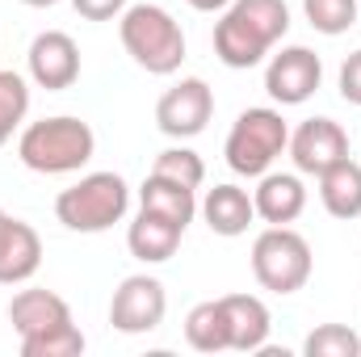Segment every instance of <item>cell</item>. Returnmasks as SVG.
<instances>
[{"mask_svg":"<svg viewBox=\"0 0 361 357\" xmlns=\"http://www.w3.org/2000/svg\"><path fill=\"white\" fill-rule=\"evenodd\" d=\"M302 13H307L311 30L336 38V34L353 30V21H357V0H302Z\"/></svg>","mask_w":361,"mask_h":357,"instance_id":"23","label":"cell"},{"mask_svg":"<svg viewBox=\"0 0 361 357\" xmlns=\"http://www.w3.org/2000/svg\"><path fill=\"white\" fill-rule=\"evenodd\" d=\"M8 324L21 337L25 357H76L85 353V332L72 320L68 298L55 290H17L8 303Z\"/></svg>","mask_w":361,"mask_h":357,"instance_id":"2","label":"cell"},{"mask_svg":"<svg viewBox=\"0 0 361 357\" xmlns=\"http://www.w3.org/2000/svg\"><path fill=\"white\" fill-rule=\"evenodd\" d=\"M286 143H290V126H286L281 109L252 105V109H244L231 122L223 156H227L231 173H240V177H265L273 169V160L286 152Z\"/></svg>","mask_w":361,"mask_h":357,"instance_id":"6","label":"cell"},{"mask_svg":"<svg viewBox=\"0 0 361 357\" xmlns=\"http://www.w3.org/2000/svg\"><path fill=\"white\" fill-rule=\"evenodd\" d=\"M97 152V135L85 118L72 114H55V118H38L21 131L17 139V156L30 173L42 177H63V173H80Z\"/></svg>","mask_w":361,"mask_h":357,"instance_id":"3","label":"cell"},{"mask_svg":"<svg viewBox=\"0 0 361 357\" xmlns=\"http://www.w3.org/2000/svg\"><path fill=\"white\" fill-rule=\"evenodd\" d=\"M139 210L164 214V219H173L177 227H189V223H193V214H197V198H193V189H189V185L152 173V177L139 185Z\"/></svg>","mask_w":361,"mask_h":357,"instance_id":"19","label":"cell"},{"mask_svg":"<svg viewBox=\"0 0 361 357\" xmlns=\"http://www.w3.org/2000/svg\"><path fill=\"white\" fill-rule=\"evenodd\" d=\"M30 114V85L21 72H0V147L13 139V131H21Z\"/></svg>","mask_w":361,"mask_h":357,"instance_id":"21","label":"cell"},{"mask_svg":"<svg viewBox=\"0 0 361 357\" xmlns=\"http://www.w3.org/2000/svg\"><path fill=\"white\" fill-rule=\"evenodd\" d=\"M341 97L349 105H361V51H353L345 63H341Z\"/></svg>","mask_w":361,"mask_h":357,"instance_id":"26","label":"cell"},{"mask_svg":"<svg viewBox=\"0 0 361 357\" xmlns=\"http://www.w3.org/2000/svg\"><path fill=\"white\" fill-rule=\"evenodd\" d=\"M252 206L257 219H265L269 227H286L307 210V189L294 173H265L261 185L252 189Z\"/></svg>","mask_w":361,"mask_h":357,"instance_id":"15","label":"cell"},{"mask_svg":"<svg viewBox=\"0 0 361 357\" xmlns=\"http://www.w3.org/2000/svg\"><path fill=\"white\" fill-rule=\"evenodd\" d=\"M286 152H290V160H294L298 173L319 177L324 169H332L336 160L349 156V135H345L341 122H332V118H307V122L290 135Z\"/></svg>","mask_w":361,"mask_h":357,"instance_id":"12","label":"cell"},{"mask_svg":"<svg viewBox=\"0 0 361 357\" xmlns=\"http://www.w3.org/2000/svg\"><path fill=\"white\" fill-rule=\"evenodd\" d=\"M307 357H361V337L349 324H319L307 341H302Z\"/></svg>","mask_w":361,"mask_h":357,"instance_id":"22","label":"cell"},{"mask_svg":"<svg viewBox=\"0 0 361 357\" xmlns=\"http://www.w3.org/2000/svg\"><path fill=\"white\" fill-rule=\"evenodd\" d=\"M210 114H214V92H210V85L202 76L180 80V85H173L156 101V126L169 139H193V135H202L206 122H210Z\"/></svg>","mask_w":361,"mask_h":357,"instance_id":"9","label":"cell"},{"mask_svg":"<svg viewBox=\"0 0 361 357\" xmlns=\"http://www.w3.org/2000/svg\"><path fill=\"white\" fill-rule=\"evenodd\" d=\"M126 206H130V189L118 173H89L55 198V219L68 231L97 236V231H109L114 223H122Z\"/></svg>","mask_w":361,"mask_h":357,"instance_id":"5","label":"cell"},{"mask_svg":"<svg viewBox=\"0 0 361 357\" xmlns=\"http://www.w3.org/2000/svg\"><path fill=\"white\" fill-rule=\"evenodd\" d=\"M25 63H30V80L47 92H63L80 80V47L63 30H42L30 42Z\"/></svg>","mask_w":361,"mask_h":357,"instance_id":"11","label":"cell"},{"mask_svg":"<svg viewBox=\"0 0 361 357\" xmlns=\"http://www.w3.org/2000/svg\"><path fill=\"white\" fill-rule=\"evenodd\" d=\"M319 202L332 219H357L361 214V164L353 156H345L319 173Z\"/></svg>","mask_w":361,"mask_h":357,"instance_id":"18","label":"cell"},{"mask_svg":"<svg viewBox=\"0 0 361 357\" xmlns=\"http://www.w3.org/2000/svg\"><path fill=\"white\" fill-rule=\"evenodd\" d=\"M290 30L286 0H231L214 21V55L219 63L244 72L257 68Z\"/></svg>","mask_w":361,"mask_h":357,"instance_id":"1","label":"cell"},{"mask_svg":"<svg viewBox=\"0 0 361 357\" xmlns=\"http://www.w3.org/2000/svg\"><path fill=\"white\" fill-rule=\"evenodd\" d=\"M227 311V332H231V349L235 353H261L269 345V307L257 294H223L219 298Z\"/></svg>","mask_w":361,"mask_h":357,"instance_id":"14","label":"cell"},{"mask_svg":"<svg viewBox=\"0 0 361 357\" xmlns=\"http://www.w3.org/2000/svg\"><path fill=\"white\" fill-rule=\"evenodd\" d=\"M42 265V240L25 219H4L0 227V286H21Z\"/></svg>","mask_w":361,"mask_h":357,"instance_id":"13","label":"cell"},{"mask_svg":"<svg viewBox=\"0 0 361 357\" xmlns=\"http://www.w3.org/2000/svg\"><path fill=\"white\" fill-rule=\"evenodd\" d=\"M311 244L286 223V227H265L257 240H252V277L273 290V294H294L311 282Z\"/></svg>","mask_w":361,"mask_h":357,"instance_id":"7","label":"cell"},{"mask_svg":"<svg viewBox=\"0 0 361 357\" xmlns=\"http://www.w3.org/2000/svg\"><path fill=\"white\" fill-rule=\"evenodd\" d=\"M169 315V294H164V282L152 277V273H130L118 282L114 298H109V324L126 337H143V332H156Z\"/></svg>","mask_w":361,"mask_h":357,"instance_id":"8","label":"cell"},{"mask_svg":"<svg viewBox=\"0 0 361 357\" xmlns=\"http://www.w3.org/2000/svg\"><path fill=\"white\" fill-rule=\"evenodd\" d=\"M21 4H30V8H51V4H59V0H21Z\"/></svg>","mask_w":361,"mask_h":357,"instance_id":"28","label":"cell"},{"mask_svg":"<svg viewBox=\"0 0 361 357\" xmlns=\"http://www.w3.org/2000/svg\"><path fill=\"white\" fill-rule=\"evenodd\" d=\"M180 236H185V227H177L173 219L152 214V210H139V219L126 227V248H130L135 261L160 265V261H169L180 248Z\"/></svg>","mask_w":361,"mask_h":357,"instance_id":"17","label":"cell"},{"mask_svg":"<svg viewBox=\"0 0 361 357\" xmlns=\"http://www.w3.org/2000/svg\"><path fill=\"white\" fill-rule=\"evenodd\" d=\"M231 0H189V8H197V13H223Z\"/></svg>","mask_w":361,"mask_h":357,"instance_id":"27","label":"cell"},{"mask_svg":"<svg viewBox=\"0 0 361 357\" xmlns=\"http://www.w3.org/2000/svg\"><path fill=\"white\" fill-rule=\"evenodd\" d=\"M118 38L126 55L152 76H173L185 63V30L160 4H126L118 17Z\"/></svg>","mask_w":361,"mask_h":357,"instance_id":"4","label":"cell"},{"mask_svg":"<svg viewBox=\"0 0 361 357\" xmlns=\"http://www.w3.org/2000/svg\"><path fill=\"white\" fill-rule=\"evenodd\" d=\"M130 0H72V8L85 17V21H114L126 13Z\"/></svg>","mask_w":361,"mask_h":357,"instance_id":"25","label":"cell"},{"mask_svg":"<svg viewBox=\"0 0 361 357\" xmlns=\"http://www.w3.org/2000/svg\"><path fill=\"white\" fill-rule=\"evenodd\" d=\"M202 219H206V227H210L214 236L235 240V236H244V231L252 227V219H257L252 193L240 189V185H214V189L206 193V202H202Z\"/></svg>","mask_w":361,"mask_h":357,"instance_id":"16","label":"cell"},{"mask_svg":"<svg viewBox=\"0 0 361 357\" xmlns=\"http://www.w3.org/2000/svg\"><path fill=\"white\" fill-rule=\"evenodd\" d=\"M185 341H189V349H197V353H223V349H231L227 311H223L219 298L197 303V307L185 315Z\"/></svg>","mask_w":361,"mask_h":357,"instance_id":"20","label":"cell"},{"mask_svg":"<svg viewBox=\"0 0 361 357\" xmlns=\"http://www.w3.org/2000/svg\"><path fill=\"white\" fill-rule=\"evenodd\" d=\"M4 219H8V214H4V210H0V227H4Z\"/></svg>","mask_w":361,"mask_h":357,"instance_id":"29","label":"cell"},{"mask_svg":"<svg viewBox=\"0 0 361 357\" xmlns=\"http://www.w3.org/2000/svg\"><path fill=\"white\" fill-rule=\"evenodd\" d=\"M152 173L173 177V181H180V185H189V189H197V185L206 181V164H202V156H197L193 147H169V152L156 156V169H152Z\"/></svg>","mask_w":361,"mask_h":357,"instance_id":"24","label":"cell"},{"mask_svg":"<svg viewBox=\"0 0 361 357\" xmlns=\"http://www.w3.org/2000/svg\"><path fill=\"white\" fill-rule=\"evenodd\" d=\"M324 80V63L311 47H281L265 68V92L277 105H302L311 101Z\"/></svg>","mask_w":361,"mask_h":357,"instance_id":"10","label":"cell"}]
</instances>
